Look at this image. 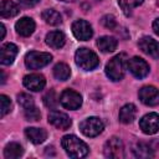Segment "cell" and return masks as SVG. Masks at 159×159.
<instances>
[{"label":"cell","instance_id":"27","mask_svg":"<svg viewBox=\"0 0 159 159\" xmlns=\"http://www.w3.org/2000/svg\"><path fill=\"white\" fill-rule=\"evenodd\" d=\"M43 103L46 107L48 108H55V106L57 104V97H56V93L53 89H50L45 96H43Z\"/></svg>","mask_w":159,"mask_h":159},{"label":"cell","instance_id":"25","mask_svg":"<svg viewBox=\"0 0 159 159\" xmlns=\"http://www.w3.org/2000/svg\"><path fill=\"white\" fill-rule=\"evenodd\" d=\"M133 153L137 158H153L154 152L147 143H138L133 148Z\"/></svg>","mask_w":159,"mask_h":159},{"label":"cell","instance_id":"35","mask_svg":"<svg viewBox=\"0 0 159 159\" xmlns=\"http://www.w3.org/2000/svg\"><path fill=\"white\" fill-rule=\"evenodd\" d=\"M63 1H70V0H63Z\"/></svg>","mask_w":159,"mask_h":159},{"label":"cell","instance_id":"29","mask_svg":"<svg viewBox=\"0 0 159 159\" xmlns=\"http://www.w3.org/2000/svg\"><path fill=\"white\" fill-rule=\"evenodd\" d=\"M17 102H19V104H20L21 107H24V108H29V107H32V106H34V99H32V97H31L30 94H27V93H20V94L17 96Z\"/></svg>","mask_w":159,"mask_h":159},{"label":"cell","instance_id":"8","mask_svg":"<svg viewBox=\"0 0 159 159\" xmlns=\"http://www.w3.org/2000/svg\"><path fill=\"white\" fill-rule=\"evenodd\" d=\"M60 102L67 109H77L82 104V97L76 91L65 89L60 96Z\"/></svg>","mask_w":159,"mask_h":159},{"label":"cell","instance_id":"23","mask_svg":"<svg viewBox=\"0 0 159 159\" xmlns=\"http://www.w3.org/2000/svg\"><path fill=\"white\" fill-rule=\"evenodd\" d=\"M53 76L58 81H66V80H68L70 76H71V68H70V66H67L63 62L57 63L53 67Z\"/></svg>","mask_w":159,"mask_h":159},{"label":"cell","instance_id":"16","mask_svg":"<svg viewBox=\"0 0 159 159\" xmlns=\"http://www.w3.org/2000/svg\"><path fill=\"white\" fill-rule=\"evenodd\" d=\"M15 30L19 35L24 37L30 36L35 30V22L31 17H22L15 24Z\"/></svg>","mask_w":159,"mask_h":159},{"label":"cell","instance_id":"30","mask_svg":"<svg viewBox=\"0 0 159 159\" xmlns=\"http://www.w3.org/2000/svg\"><path fill=\"white\" fill-rule=\"evenodd\" d=\"M0 104H1V117L7 114L11 111V101L7 96L1 94L0 96Z\"/></svg>","mask_w":159,"mask_h":159},{"label":"cell","instance_id":"3","mask_svg":"<svg viewBox=\"0 0 159 159\" xmlns=\"http://www.w3.org/2000/svg\"><path fill=\"white\" fill-rule=\"evenodd\" d=\"M75 61H76V65L84 71L94 70L99 63L98 56L92 50L86 48V47L77 50V52L75 55Z\"/></svg>","mask_w":159,"mask_h":159},{"label":"cell","instance_id":"15","mask_svg":"<svg viewBox=\"0 0 159 159\" xmlns=\"http://www.w3.org/2000/svg\"><path fill=\"white\" fill-rule=\"evenodd\" d=\"M17 55V46L9 42L4 43L0 48V61L2 65H11Z\"/></svg>","mask_w":159,"mask_h":159},{"label":"cell","instance_id":"21","mask_svg":"<svg viewBox=\"0 0 159 159\" xmlns=\"http://www.w3.org/2000/svg\"><path fill=\"white\" fill-rule=\"evenodd\" d=\"M117 45H118L117 40L111 36H102L97 41V46L102 52H113L117 48Z\"/></svg>","mask_w":159,"mask_h":159},{"label":"cell","instance_id":"2","mask_svg":"<svg viewBox=\"0 0 159 159\" xmlns=\"http://www.w3.org/2000/svg\"><path fill=\"white\" fill-rule=\"evenodd\" d=\"M128 63V58L125 53H119L114 56L107 65H106V75L112 81H119L124 77L125 67Z\"/></svg>","mask_w":159,"mask_h":159},{"label":"cell","instance_id":"7","mask_svg":"<svg viewBox=\"0 0 159 159\" xmlns=\"http://www.w3.org/2000/svg\"><path fill=\"white\" fill-rule=\"evenodd\" d=\"M127 67L130 71V73L137 78H144L149 73V65L138 56L128 60Z\"/></svg>","mask_w":159,"mask_h":159},{"label":"cell","instance_id":"5","mask_svg":"<svg viewBox=\"0 0 159 159\" xmlns=\"http://www.w3.org/2000/svg\"><path fill=\"white\" fill-rule=\"evenodd\" d=\"M104 125L103 122L97 117H89L86 118L80 123V129L86 137H97L102 133Z\"/></svg>","mask_w":159,"mask_h":159},{"label":"cell","instance_id":"11","mask_svg":"<svg viewBox=\"0 0 159 159\" xmlns=\"http://www.w3.org/2000/svg\"><path fill=\"white\" fill-rule=\"evenodd\" d=\"M139 99L147 106L159 104V89L153 86H145L139 89Z\"/></svg>","mask_w":159,"mask_h":159},{"label":"cell","instance_id":"28","mask_svg":"<svg viewBox=\"0 0 159 159\" xmlns=\"http://www.w3.org/2000/svg\"><path fill=\"white\" fill-rule=\"evenodd\" d=\"M25 118L27 120H31V122H36L41 118V113L40 111L36 108V107H29V108H25Z\"/></svg>","mask_w":159,"mask_h":159},{"label":"cell","instance_id":"24","mask_svg":"<svg viewBox=\"0 0 159 159\" xmlns=\"http://www.w3.org/2000/svg\"><path fill=\"white\" fill-rule=\"evenodd\" d=\"M41 16H42V19L45 20V22L48 24V25L56 26V25H60V24L62 22V17H61L60 12L56 11V10H53V9H47V10H45Z\"/></svg>","mask_w":159,"mask_h":159},{"label":"cell","instance_id":"13","mask_svg":"<svg viewBox=\"0 0 159 159\" xmlns=\"http://www.w3.org/2000/svg\"><path fill=\"white\" fill-rule=\"evenodd\" d=\"M48 123H51L53 127L58 128V129H67L70 128L71 125V119L70 117L63 113V112H60V111H52L50 112L48 114Z\"/></svg>","mask_w":159,"mask_h":159},{"label":"cell","instance_id":"33","mask_svg":"<svg viewBox=\"0 0 159 159\" xmlns=\"http://www.w3.org/2000/svg\"><path fill=\"white\" fill-rule=\"evenodd\" d=\"M153 30L157 35H159V17L153 21Z\"/></svg>","mask_w":159,"mask_h":159},{"label":"cell","instance_id":"19","mask_svg":"<svg viewBox=\"0 0 159 159\" xmlns=\"http://www.w3.org/2000/svg\"><path fill=\"white\" fill-rule=\"evenodd\" d=\"M135 116H137V108L132 103H128V104L123 106L119 111V120L124 124L132 123L134 120Z\"/></svg>","mask_w":159,"mask_h":159},{"label":"cell","instance_id":"14","mask_svg":"<svg viewBox=\"0 0 159 159\" xmlns=\"http://www.w3.org/2000/svg\"><path fill=\"white\" fill-rule=\"evenodd\" d=\"M45 84H46V81L42 75L32 73V75H27L24 77V86L30 91H34V92L41 91L43 89Z\"/></svg>","mask_w":159,"mask_h":159},{"label":"cell","instance_id":"9","mask_svg":"<svg viewBox=\"0 0 159 159\" xmlns=\"http://www.w3.org/2000/svg\"><path fill=\"white\" fill-rule=\"evenodd\" d=\"M139 127L145 134H155L157 132H159V114L157 113L145 114L140 119Z\"/></svg>","mask_w":159,"mask_h":159},{"label":"cell","instance_id":"26","mask_svg":"<svg viewBox=\"0 0 159 159\" xmlns=\"http://www.w3.org/2000/svg\"><path fill=\"white\" fill-rule=\"evenodd\" d=\"M144 0H118V4L125 15H130L132 10L143 4Z\"/></svg>","mask_w":159,"mask_h":159},{"label":"cell","instance_id":"10","mask_svg":"<svg viewBox=\"0 0 159 159\" xmlns=\"http://www.w3.org/2000/svg\"><path fill=\"white\" fill-rule=\"evenodd\" d=\"M72 32H73L75 37L81 40V41H87L93 35L92 26L86 20H77V21H75L73 25H72Z\"/></svg>","mask_w":159,"mask_h":159},{"label":"cell","instance_id":"12","mask_svg":"<svg viewBox=\"0 0 159 159\" xmlns=\"http://www.w3.org/2000/svg\"><path fill=\"white\" fill-rule=\"evenodd\" d=\"M138 46L148 56H152L154 58L159 57V42L155 41L154 39H152L149 36H144V37H142L139 40Z\"/></svg>","mask_w":159,"mask_h":159},{"label":"cell","instance_id":"20","mask_svg":"<svg viewBox=\"0 0 159 159\" xmlns=\"http://www.w3.org/2000/svg\"><path fill=\"white\" fill-rule=\"evenodd\" d=\"M19 14V7L14 1L2 0L0 5V15L2 17H12Z\"/></svg>","mask_w":159,"mask_h":159},{"label":"cell","instance_id":"18","mask_svg":"<svg viewBox=\"0 0 159 159\" xmlns=\"http://www.w3.org/2000/svg\"><path fill=\"white\" fill-rule=\"evenodd\" d=\"M66 37L61 31H51L46 35V43L52 48H61L65 45Z\"/></svg>","mask_w":159,"mask_h":159},{"label":"cell","instance_id":"17","mask_svg":"<svg viewBox=\"0 0 159 159\" xmlns=\"http://www.w3.org/2000/svg\"><path fill=\"white\" fill-rule=\"evenodd\" d=\"M25 135L34 144H41L47 138V133H46L45 129H42V128H35V127L26 128L25 129Z\"/></svg>","mask_w":159,"mask_h":159},{"label":"cell","instance_id":"4","mask_svg":"<svg viewBox=\"0 0 159 159\" xmlns=\"http://www.w3.org/2000/svg\"><path fill=\"white\" fill-rule=\"evenodd\" d=\"M52 61V56L47 52H37V51H30L25 56V65L30 70H37L41 67H45Z\"/></svg>","mask_w":159,"mask_h":159},{"label":"cell","instance_id":"22","mask_svg":"<svg viewBox=\"0 0 159 159\" xmlns=\"http://www.w3.org/2000/svg\"><path fill=\"white\" fill-rule=\"evenodd\" d=\"M24 154V149L19 143H9L4 149V157L6 159H17Z\"/></svg>","mask_w":159,"mask_h":159},{"label":"cell","instance_id":"34","mask_svg":"<svg viewBox=\"0 0 159 159\" xmlns=\"http://www.w3.org/2000/svg\"><path fill=\"white\" fill-rule=\"evenodd\" d=\"M5 37V26L1 24V39Z\"/></svg>","mask_w":159,"mask_h":159},{"label":"cell","instance_id":"32","mask_svg":"<svg viewBox=\"0 0 159 159\" xmlns=\"http://www.w3.org/2000/svg\"><path fill=\"white\" fill-rule=\"evenodd\" d=\"M21 4H24L25 6H34V5H36L40 0H19Z\"/></svg>","mask_w":159,"mask_h":159},{"label":"cell","instance_id":"31","mask_svg":"<svg viewBox=\"0 0 159 159\" xmlns=\"http://www.w3.org/2000/svg\"><path fill=\"white\" fill-rule=\"evenodd\" d=\"M102 25L107 29H114L116 25H117V21H116V17L113 15H104L101 20Z\"/></svg>","mask_w":159,"mask_h":159},{"label":"cell","instance_id":"6","mask_svg":"<svg viewBox=\"0 0 159 159\" xmlns=\"http://www.w3.org/2000/svg\"><path fill=\"white\" fill-rule=\"evenodd\" d=\"M103 152L107 158H113V159L123 158L124 157V147H123L122 140L117 137L109 138L104 144Z\"/></svg>","mask_w":159,"mask_h":159},{"label":"cell","instance_id":"1","mask_svg":"<svg viewBox=\"0 0 159 159\" xmlns=\"http://www.w3.org/2000/svg\"><path fill=\"white\" fill-rule=\"evenodd\" d=\"M61 144L65 152L72 158H82L88 154L87 144L82 142L80 138H77L76 135H72V134L65 135L61 140Z\"/></svg>","mask_w":159,"mask_h":159}]
</instances>
